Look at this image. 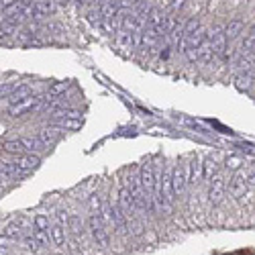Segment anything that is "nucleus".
<instances>
[{
  "mask_svg": "<svg viewBox=\"0 0 255 255\" xmlns=\"http://www.w3.org/2000/svg\"><path fill=\"white\" fill-rule=\"evenodd\" d=\"M88 229H90V235L94 239L100 247H106L108 245V233H106V225L102 223V216L100 212H92L88 218Z\"/></svg>",
  "mask_w": 255,
  "mask_h": 255,
  "instance_id": "f257e3e1",
  "label": "nucleus"
},
{
  "mask_svg": "<svg viewBox=\"0 0 255 255\" xmlns=\"http://www.w3.org/2000/svg\"><path fill=\"white\" fill-rule=\"evenodd\" d=\"M139 180H141V186H143V190H145V194H147V200L153 204V188H155L157 176H155V170H153L151 164H143V166H141V171H139ZM153 206H155V204H153Z\"/></svg>",
  "mask_w": 255,
  "mask_h": 255,
  "instance_id": "f03ea898",
  "label": "nucleus"
},
{
  "mask_svg": "<svg viewBox=\"0 0 255 255\" xmlns=\"http://www.w3.org/2000/svg\"><path fill=\"white\" fill-rule=\"evenodd\" d=\"M208 182H211V188H208V200H211L212 204H221L225 200V194H227V180H225V176L214 173Z\"/></svg>",
  "mask_w": 255,
  "mask_h": 255,
  "instance_id": "7ed1b4c3",
  "label": "nucleus"
},
{
  "mask_svg": "<svg viewBox=\"0 0 255 255\" xmlns=\"http://www.w3.org/2000/svg\"><path fill=\"white\" fill-rule=\"evenodd\" d=\"M43 100H45L43 96H33V94H31V96H27V98L15 102V104H10V106H8V114H10V117H22L25 112L37 108Z\"/></svg>",
  "mask_w": 255,
  "mask_h": 255,
  "instance_id": "20e7f679",
  "label": "nucleus"
},
{
  "mask_svg": "<svg viewBox=\"0 0 255 255\" xmlns=\"http://www.w3.org/2000/svg\"><path fill=\"white\" fill-rule=\"evenodd\" d=\"M117 202L121 206V211L127 218H135L137 214V204H135V198H133V194L129 190V186L127 184H123V188L119 190V196H117Z\"/></svg>",
  "mask_w": 255,
  "mask_h": 255,
  "instance_id": "39448f33",
  "label": "nucleus"
},
{
  "mask_svg": "<svg viewBox=\"0 0 255 255\" xmlns=\"http://www.w3.org/2000/svg\"><path fill=\"white\" fill-rule=\"evenodd\" d=\"M206 37L208 41L212 43V47H214V53L216 55H227V35H225V29L223 27H212L211 31L206 33Z\"/></svg>",
  "mask_w": 255,
  "mask_h": 255,
  "instance_id": "423d86ee",
  "label": "nucleus"
},
{
  "mask_svg": "<svg viewBox=\"0 0 255 255\" xmlns=\"http://www.w3.org/2000/svg\"><path fill=\"white\" fill-rule=\"evenodd\" d=\"M188 184V164H178L171 170V188L173 194H182Z\"/></svg>",
  "mask_w": 255,
  "mask_h": 255,
  "instance_id": "0eeeda50",
  "label": "nucleus"
},
{
  "mask_svg": "<svg viewBox=\"0 0 255 255\" xmlns=\"http://www.w3.org/2000/svg\"><path fill=\"white\" fill-rule=\"evenodd\" d=\"M229 192L235 200H243V196L247 194V182H245V173L243 171H237L233 180L229 182Z\"/></svg>",
  "mask_w": 255,
  "mask_h": 255,
  "instance_id": "6e6552de",
  "label": "nucleus"
},
{
  "mask_svg": "<svg viewBox=\"0 0 255 255\" xmlns=\"http://www.w3.org/2000/svg\"><path fill=\"white\" fill-rule=\"evenodd\" d=\"M13 161H15L17 168H19L22 173H29L31 170H35V168L41 164L39 155H35V153H21V155H17Z\"/></svg>",
  "mask_w": 255,
  "mask_h": 255,
  "instance_id": "1a4fd4ad",
  "label": "nucleus"
},
{
  "mask_svg": "<svg viewBox=\"0 0 255 255\" xmlns=\"http://www.w3.org/2000/svg\"><path fill=\"white\" fill-rule=\"evenodd\" d=\"M196 57H198V62H200V64H211V62H214L216 53H214L212 43L208 41V37L198 45V47H196Z\"/></svg>",
  "mask_w": 255,
  "mask_h": 255,
  "instance_id": "9d476101",
  "label": "nucleus"
},
{
  "mask_svg": "<svg viewBox=\"0 0 255 255\" xmlns=\"http://www.w3.org/2000/svg\"><path fill=\"white\" fill-rule=\"evenodd\" d=\"M0 176H2L4 180H19L22 176H27V173H22L15 161H4V159H0Z\"/></svg>",
  "mask_w": 255,
  "mask_h": 255,
  "instance_id": "9b49d317",
  "label": "nucleus"
},
{
  "mask_svg": "<svg viewBox=\"0 0 255 255\" xmlns=\"http://www.w3.org/2000/svg\"><path fill=\"white\" fill-rule=\"evenodd\" d=\"M53 10H55V2H53V0H47V2H35V0H33V17L37 19V21L49 17Z\"/></svg>",
  "mask_w": 255,
  "mask_h": 255,
  "instance_id": "f8f14e48",
  "label": "nucleus"
},
{
  "mask_svg": "<svg viewBox=\"0 0 255 255\" xmlns=\"http://www.w3.org/2000/svg\"><path fill=\"white\" fill-rule=\"evenodd\" d=\"M49 237H51L53 245L64 247V245H65V225L57 221V223L51 227V231H49Z\"/></svg>",
  "mask_w": 255,
  "mask_h": 255,
  "instance_id": "ddd939ff",
  "label": "nucleus"
},
{
  "mask_svg": "<svg viewBox=\"0 0 255 255\" xmlns=\"http://www.w3.org/2000/svg\"><path fill=\"white\" fill-rule=\"evenodd\" d=\"M119 8L121 6H119L117 0H102L100 6H98L102 19H114V17H117V13H119Z\"/></svg>",
  "mask_w": 255,
  "mask_h": 255,
  "instance_id": "4468645a",
  "label": "nucleus"
},
{
  "mask_svg": "<svg viewBox=\"0 0 255 255\" xmlns=\"http://www.w3.org/2000/svg\"><path fill=\"white\" fill-rule=\"evenodd\" d=\"M159 35L153 31V29H145L141 31V45L147 49H157L159 47Z\"/></svg>",
  "mask_w": 255,
  "mask_h": 255,
  "instance_id": "2eb2a0df",
  "label": "nucleus"
},
{
  "mask_svg": "<svg viewBox=\"0 0 255 255\" xmlns=\"http://www.w3.org/2000/svg\"><path fill=\"white\" fill-rule=\"evenodd\" d=\"M37 137H39V141L45 147H51L57 141V137H60V129H55V127H47V129H41L37 133Z\"/></svg>",
  "mask_w": 255,
  "mask_h": 255,
  "instance_id": "dca6fc26",
  "label": "nucleus"
},
{
  "mask_svg": "<svg viewBox=\"0 0 255 255\" xmlns=\"http://www.w3.org/2000/svg\"><path fill=\"white\" fill-rule=\"evenodd\" d=\"M80 125H82V121L80 119H69V117H60L53 121V127L60 131H74V129H80Z\"/></svg>",
  "mask_w": 255,
  "mask_h": 255,
  "instance_id": "f3484780",
  "label": "nucleus"
},
{
  "mask_svg": "<svg viewBox=\"0 0 255 255\" xmlns=\"http://www.w3.org/2000/svg\"><path fill=\"white\" fill-rule=\"evenodd\" d=\"M237 67L243 74H251V69L255 67V55L253 53H243L237 60Z\"/></svg>",
  "mask_w": 255,
  "mask_h": 255,
  "instance_id": "a211bd4d",
  "label": "nucleus"
},
{
  "mask_svg": "<svg viewBox=\"0 0 255 255\" xmlns=\"http://www.w3.org/2000/svg\"><path fill=\"white\" fill-rule=\"evenodd\" d=\"M31 94H33V88L27 86V84H21V86H17V88L13 90V94L8 96V102H10V104H15V102H19V100H22V98L31 96Z\"/></svg>",
  "mask_w": 255,
  "mask_h": 255,
  "instance_id": "6ab92c4d",
  "label": "nucleus"
},
{
  "mask_svg": "<svg viewBox=\"0 0 255 255\" xmlns=\"http://www.w3.org/2000/svg\"><path fill=\"white\" fill-rule=\"evenodd\" d=\"M225 29V35H227V39H237L239 35L243 33V22L241 21H229V25L223 27Z\"/></svg>",
  "mask_w": 255,
  "mask_h": 255,
  "instance_id": "aec40b11",
  "label": "nucleus"
},
{
  "mask_svg": "<svg viewBox=\"0 0 255 255\" xmlns=\"http://www.w3.org/2000/svg\"><path fill=\"white\" fill-rule=\"evenodd\" d=\"M216 170H218L216 159H214V157H206L204 164H202V178H204V180H211L214 173H216Z\"/></svg>",
  "mask_w": 255,
  "mask_h": 255,
  "instance_id": "412c9836",
  "label": "nucleus"
},
{
  "mask_svg": "<svg viewBox=\"0 0 255 255\" xmlns=\"http://www.w3.org/2000/svg\"><path fill=\"white\" fill-rule=\"evenodd\" d=\"M202 178V164L198 159H194L188 164V182H198Z\"/></svg>",
  "mask_w": 255,
  "mask_h": 255,
  "instance_id": "4be33fe9",
  "label": "nucleus"
},
{
  "mask_svg": "<svg viewBox=\"0 0 255 255\" xmlns=\"http://www.w3.org/2000/svg\"><path fill=\"white\" fill-rule=\"evenodd\" d=\"M33 237H35V241H37L39 245H43V247H49V245H51V237H49V231H43V229H35V231H33Z\"/></svg>",
  "mask_w": 255,
  "mask_h": 255,
  "instance_id": "5701e85b",
  "label": "nucleus"
},
{
  "mask_svg": "<svg viewBox=\"0 0 255 255\" xmlns=\"http://www.w3.org/2000/svg\"><path fill=\"white\" fill-rule=\"evenodd\" d=\"M251 74H239L237 78H235V86L239 88V90H247L249 86H251Z\"/></svg>",
  "mask_w": 255,
  "mask_h": 255,
  "instance_id": "b1692460",
  "label": "nucleus"
},
{
  "mask_svg": "<svg viewBox=\"0 0 255 255\" xmlns=\"http://www.w3.org/2000/svg\"><path fill=\"white\" fill-rule=\"evenodd\" d=\"M4 235H6L8 239H19V237H21V225H19V223H10V225L6 227V231H4Z\"/></svg>",
  "mask_w": 255,
  "mask_h": 255,
  "instance_id": "393cba45",
  "label": "nucleus"
},
{
  "mask_svg": "<svg viewBox=\"0 0 255 255\" xmlns=\"http://www.w3.org/2000/svg\"><path fill=\"white\" fill-rule=\"evenodd\" d=\"M241 51L243 53H253L255 51V37L247 35V37L243 39V43H241Z\"/></svg>",
  "mask_w": 255,
  "mask_h": 255,
  "instance_id": "a878e982",
  "label": "nucleus"
},
{
  "mask_svg": "<svg viewBox=\"0 0 255 255\" xmlns=\"http://www.w3.org/2000/svg\"><path fill=\"white\" fill-rule=\"evenodd\" d=\"M33 223H35V229H43V231H49V218L45 216V214H37L33 218Z\"/></svg>",
  "mask_w": 255,
  "mask_h": 255,
  "instance_id": "bb28decb",
  "label": "nucleus"
},
{
  "mask_svg": "<svg viewBox=\"0 0 255 255\" xmlns=\"http://www.w3.org/2000/svg\"><path fill=\"white\" fill-rule=\"evenodd\" d=\"M88 204H90V211H92V212H100L102 200H100V196H98V194H92V196H90V200H88Z\"/></svg>",
  "mask_w": 255,
  "mask_h": 255,
  "instance_id": "cd10ccee",
  "label": "nucleus"
},
{
  "mask_svg": "<svg viewBox=\"0 0 255 255\" xmlns=\"http://www.w3.org/2000/svg\"><path fill=\"white\" fill-rule=\"evenodd\" d=\"M17 86H19V84H15V82L2 84V86H0V100H2V98H8L10 94H13V90H15Z\"/></svg>",
  "mask_w": 255,
  "mask_h": 255,
  "instance_id": "c85d7f7f",
  "label": "nucleus"
},
{
  "mask_svg": "<svg viewBox=\"0 0 255 255\" xmlns=\"http://www.w3.org/2000/svg\"><path fill=\"white\" fill-rule=\"evenodd\" d=\"M25 243H27V247L31 249V251H35V253H41V245L37 241H35V237H27L25 239Z\"/></svg>",
  "mask_w": 255,
  "mask_h": 255,
  "instance_id": "c756f323",
  "label": "nucleus"
},
{
  "mask_svg": "<svg viewBox=\"0 0 255 255\" xmlns=\"http://www.w3.org/2000/svg\"><path fill=\"white\" fill-rule=\"evenodd\" d=\"M67 88V82H62V84H55L53 88H51V92H49V96H60L62 92Z\"/></svg>",
  "mask_w": 255,
  "mask_h": 255,
  "instance_id": "7c9ffc66",
  "label": "nucleus"
},
{
  "mask_svg": "<svg viewBox=\"0 0 255 255\" xmlns=\"http://www.w3.org/2000/svg\"><path fill=\"white\" fill-rule=\"evenodd\" d=\"M239 166H241L239 157H227V168L229 170H239Z\"/></svg>",
  "mask_w": 255,
  "mask_h": 255,
  "instance_id": "2f4dec72",
  "label": "nucleus"
},
{
  "mask_svg": "<svg viewBox=\"0 0 255 255\" xmlns=\"http://www.w3.org/2000/svg\"><path fill=\"white\" fill-rule=\"evenodd\" d=\"M186 6V0H170V8L171 10H180Z\"/></svg>",
  "mask_w": 255,
  "mask_h": 255,
  "instance_id": "473e14b6",
  "label": "nucleus"
},
{
  "mask_svg": "<svg viewBox=\"0 0 255 255\" xmlns=\"http://www.w3.org/2000/svg\"><path fill=\"white\" fill-rule=\"evenodd\" d=\"M131 233H133V235H141V233H143V225L139 223V221H133V223H131Z\"/></svg>",
  "mask_w": 255,
  "mask_h": 255,
  "instance_id": "72a5a7b5",
  "label": "nucleus"
},
{
  "mask_svg": "<svg viewBox=\"0 0 255 255\" xmlns=\"http://www.w3.org/2000/svg\"><path fill=\"white\" fill-rule=\"evenodd\" d=\"M139 4V0H119V6L121 8H133Z\"/></svg>",
  "mask_w": 255,
  "mask_h": 255,
  "instance_id": "f704fd0d",
  "label": "nucleus"
},
{
  "mask_svg": "<svg viewBox=\"0 0 255 255\" xmlns=\"http://www.w3.org/2000/svg\"><path fill=\"white\" fill-rule=\"evenodd\" d=\"M245 182H247V186H255V170H249L245 173Z\"/></svg>",
  "mask_w": 255,
  "mask_h": 255,
  "instance_id": "c9c22d12",
  "label": "nucleus"
},
{
  "mask_svg": "<svg viewBox=\"0 0 255 255\" xmlns=\"http://www.w3.org/2000/svg\"><path fill=\"white\" fill-rule=\"evenodd\" d=\"M15 2H19V0H0V4H2L4 8L10 6V4H15Z\"/></svg>",
  "mask_w": 255,
  "mask_h": 255,
  "instance_id": "e433bc0d",
  "label": "nucleus"
},
{
  "mask_svg": "<svg viewBox=\"0 0 255 255\" xmlns=\"http://www.w3.org/2000/svg\"><path fill=\"white\" fill-rule=\"evenodd\" d=\"M55 4H60V6H67L69 2H72V0H53Z\"/></svg>",
  "mask_w": 255,
  "mask_h": 255,
  "instance_id": "4c0bfd02",
  "label": "nucleus"
},
{
  "mask_svg": "<svg viewBox=\"0 0 255 255\" xmlns=\"http://www.w3.org/2000/svg\"><path fill=\"white\" fill-rule=\"evenodd\" d=\"M249 35H251V37H255V25L251 27V31H249Z\"/></svg>",
  "mask_w": 255,
  "mask_h": 255,
  "instance_id": "58836bf2",
  "label": "nucleus"
},
{
  "mask_svg": "<svg viewBox=\"0 0 255 255\" xmlns=\"http://www.w3.org/2000/svg\"><path fill=\"white\" fill-rule=\"evenodd\" d=\"M2 180H4V178H2V176H0V190H2Z\"/></svg>",
  "mask_w": 255,
  "mask_h": 255,
  "instance_id": "ea45409f",
  "label": "nucleus"
},
{
  "mask_svg": "<svg viewBox=\"0 0 255 255\" xmlns=\"http://www.w3.org/2000/svg\"><path fill=\"white\" fill-rule=\"evenodd\" d=\"M117 2H119V0H117Z\"/></svg>",
  "mask_w": 255,
  "mask_h": 255,
  "instance_id": "a19ab883",
  "label": "nucleus"
}]
</instances>
